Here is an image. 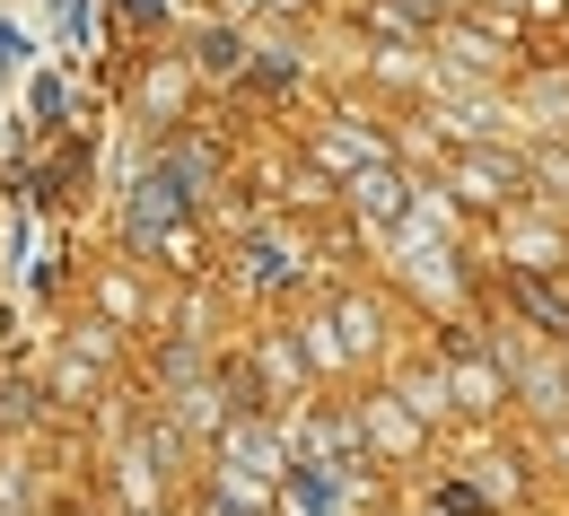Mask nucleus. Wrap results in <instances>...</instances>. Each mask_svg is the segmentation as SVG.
I'll return each instance as SVG.
<instances>
[{
	"mask_svg": "<svg viewBox=\"0 0 569 516\" xmlns=\"http://www.w3.org/2000/svg\"><path fill=\"white\" fill-rule=\"evenodd\" d=\"M18 62H27V36H9V27H0V71H18Z\"/></svg>",
	"mask_w": 569,
	"mask_h": 516,
	"instance_id": "nucleus-2",
	"label": "nucleus"
},
{
	"mask_svg": "<svg viewBox=\"0 0 569 516\" xmlns=\"http://www.w3.org/2000/svg\"><path fill=\"white\" fill-rule=\"evenodd\" d=\"M359 193H368V211H377V220H403V184H386V175H368Z\"/></svg>",
	"mask_w": 569,
	"mask_h": 516,
	"instance_id": "nucleus-1",
	"label": "nucleus"
}]
</instances>
